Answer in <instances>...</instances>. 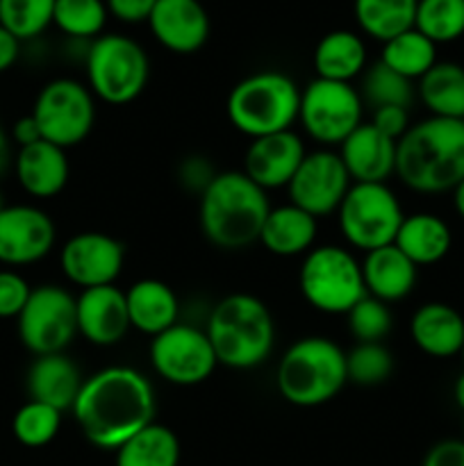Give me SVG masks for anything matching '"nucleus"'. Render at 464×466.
<instances>
[{
    "mask_svg": "<svg viewBox=\"0 0 464 466\" xmlns=\"http://www.w3.org/2000/svg\"><path fill=\"white\" fill-rule=\"evenodd\" d=\"M86 441L118 451L155 421L157 400L148 378L132 367H107L82 382L71 408Z\"/></svg>",
    "mask_w": 464,
    "mask_h": 466,
    "instance_id": "nucleus-1",
    "label": "nucleus"
},
{
    "mask_svg": "<svg viewBox=\"0 0 464 466\" xmlns=\"http://www.w3.org/2000/svg\"><path fill=\"white\" fill-rule=\"evenodd\" d=\"M396 176L417 194H446L464 180V118L430 116L396 144Z\"/></svg>",
    "mask_w": 464,
    "mask_h": 466,
    "instance_id": "nucleus-2",
    "label": "nucleus"
},
{
    "mask_svg": "<svg viewBox=\"0 0 464 466\" xmlns=\"http://www.w3.org/2000/svg\"><path fill=\"white\" fill-rule=\"evenodd\" d=\"M268 191L255 185L244 171H223L200 194V230L223 250H241L259 241L271 212Z\"/></svg>",
    "mask_w": 464,
    "mask_h": 466,
    "instance_id": "nucleus-3",
    "label": "nucleus"
},
{
    "mask_svg": "<svg viewBox=\"0 0 464 466\" xmlns=\"http://www.w3.org/2000/svg\"><path fill=\"white\" fill-rule=\"evenodd\" d=\"M205 332L218 364L235 371L262 367L276 344L271 309L257 296L244 291L226 296L214 305Z\"/></svg>",
    "mask_w": 464,
    "mask_h": 466,
    "instance_id": "nucleus-4",
    "label": "nucleus"
},
{
    "mask_svg": "<svg viewBox=\"0 0 464 466\" xmlns=\"http://www.w3.org/2000/svg\"><path fill=\"white\" fill-rule=\"evenodd\" d=\"M346 385V353L328 337L296 339L276 367L277 391L296 408H318L330 403Z\"/></svg>",
    "mask_w": 464,
    "mask_h": 466,
    "instance_id": "nucleus-5",
    "label": "nucleus"
},
{
    "mask_svg": "<svg viewBox=\"0 0 464 466\" xmlns=\"http://www.w3.org/2000/svg\"><path fill=\"white\" fill-rule=\"evenodd\" d=\"M300 86L282 71H257L237 82L226 112L232 127L250 139L291 130L298 121Z\"/></svg>",
    "mask_w": 464,
    "mask_h": 466,
    "instance_id": "nucleus-6",
    "label": "nucleus"
},
{
    "mask_svg": "<svg viewBox=\"0 0 464 466\" xmlns=\"http://www.w3.org/2000/svg\"><path fill=\"white\" fill-rule=\"evenodd\" d=\"M86 82L94 98L121 107L144 94L150 62L144 46L126 35H100L86 50Z\"/></svg>",
    "mask_w": 464,
    "mask_h": 466,
    "instance_id": "nucleus-7",
    "label": "nucleus"
},
{
    "mask_svg": "<svg viewBox=\"0 0 464 466\" xmlns=\"http://www.w3.org/2000/svg\"><path fill=\"white\" fill-rule=\"evenodd\" d=\"M298 287L303 299L323 314H348L367 296L359 259L335 244L317 246L305 255Z\"/></svg>",
    "mask_w": 464,
    "mask_h": 466,
    "instance_id": "nucleus-8",
    "label": "nucleus"
},
{
    "mask_svg": "<svg viewBox=\"0 0 464 466\" xmlns=\"http://www.w3.org/2000/svg\"><path fill=\"white\" fill-rule=\"evenodd\" d=\"M337 218L344 239L355 250L371 253L394 244L405 214L387 182H353Z\"/></svg>",
    "mask_w": 464,
    "mask_h": 466,
    "instance_id": "nucleus-9",
    "label": "nucleus"
},
{
    "mask_svg": "<svg viewBox=\"0 0 464 466\" xmlns=\"http://www.w3.org/2000/svg\"><path fill=\"white\" fill-rule=\"evenodd\" d=\"M30 114L44 141L68 150L82 144L94 130V94L73 77H55L39 91Z\"/></svg>",
    "mask_w": 464,
    "mask_h": 466,
    "instance_id": "nucleus-10",
    "label": "nucleus"
},
{
    "mask_svg": "<svg viewBox=\"0 0 464 466\" xmlns=\"http://www.w3.org/2000/svg\"><path fill=\"white\" fill-rule=\"evenodd\" d=\"M16 323L18 339L35 358L64 353L77 335V299L59 285L35 287Z\"/></svg>",
    "mask_w": 464,
    "mask_h": 466,
    "instance_id": "nucleus-11",
    "label": "nucleus"
},
{
    "mask_svg": "<svg viewBox=\"0 0 464 466\" xmlns=\"http://www.w3.org/2000/svg\"><path fill=\"white\" fill-rule=\"evenodd\" d=\"M364 103L350 82L314 77L300 89L298 121L309 139L323 146H339L355 127L362 126Z\"/></svg>",
    "mask_w": 464,
    "mask_h": 466,
    "instance_id": "nucleus-12",
    "label": "nucleus"
},
{
    "mask_svg": "<svg viewBox=\"0 0 464 466\" xmlns=\"http://www.w3.org/2000/svg\"><path fill=\"white\" fill-rule=\"evenodd\" d=\"M148 358L155 373L176 387L200 385L218 367L207 332L187 323H176L153 337Z\"/></svg>",
    "mask_w": 464,
    "mask_h": 466,
    "instance_id": "nucleus-13",
    "label": "nucleus"
},
{
    "mask_svg": "<svg viewBox=\"0 0 464 466\" xmlns=\"http://www.w3.org/2000/svg\"><path fill=\"white\" fill-rule=\"evenodd\" d=\"M350 185L353 180H350L339 153L321 148L305 155L298 171L287 185V191H289V203L312 214L314 218H321L337 214Z\"/></svg>",
    "mask_w": 464,
    "mask_h": 466,
    "instance_id": "nucleus-14",
    "label": "nucleus"
},
{
    "mask_svg": "<svg viewBox=\"0 0 464 466\" xmlns=\"http://www.w3.org/2000/svg\"><path fill=\"white\" fill-rule=\"evenodd\" d=\"M126 264V246L105 232H77L59 253V268L71 285L85 289L116 282Z\"/></svg>",
    "mask_w": 464,
    "mask_h": 466,
    "instance_id": "nucleus-15",
    "label": "nucleus"
},
{
    "mask_svg": "<svg viewBox=\"0 0 464 466\" xmlns=\"http://www.w3.org/2000/svg\"><path fill=\"white\" fill-rule=\"evenodd\" d=\"M57 230L44 209L35 205H7L0 212V262L5 267H30L48 258Z\"/></svg>",
    "mask_w": 464,
    "mask_h": 466,
    "instance_id": "nucleus-16",
    "label": "nucleus"
},
{
    "mask_svg": "<svg viewBox=\"0 0 464 466\" xmlns=\"http://www.w3.org/2000/svg\"><path fill=\"white\" fill-rule=\"evenodd\" d=\"M308 155L303 139L294 130L250 139L244 155V173L264 191L282 189L298 171Z\"/></svg>",
    "mask_w": 464,
    "mask_h": 466,
    "instance_id": "nucleus-17",
    "label": "nucleus"
},
{
    "mask_svg": "<svg viewBox=\"0 0 464 466\" xmlns=\"http://www.w3.org/2000/svg\"><path fill=\"white\" fill-rule=\"evenodd\" d=\"M148 27L155 41L176 55L198 53L209 39V16L200 0H157Z\"/></svg>",
    "mask_w": 464,
    "mask_h": 466,
    "instance_id": "nucleus-18",
    "label": "nucleus"
},
{
    "mask_svg": "<svg viewBox=\"0 0 464 466\" xmlns=\"http://www.w3.org/2000/svg\"><path fill=\"white\" fill-rule=\"evenodd\" d=\"M132 330L126 291L116 285L94 287L77 296V335L94 346H116Z\"/></svg>",
    "mask_w": 464,
    "mask_h": 466,
    "instance_id": "nucleus-19",
    "label": "nucleus"
},
{
    "mask_svg": "<svg viewBox=\"0 0 464 466\" xmlns=\"http://www.w3.org/2000/svg\"><path fill=\"white\" fill-rule=\"evenodd\" d=\"M396 144L371 123L355 127L339 144V157L353 182H387L396 176Z\"/></svg>",
    "mask_w": 464,
    "mask_h": 466,
    "instance_id": "nucleus-20",
    "label": "nucleus"
},
{
    "mask_svg": "<svg viewBox=\"0 0 464 466\" xmlns=\"http://www.w3.org/2000/svg\"><path fill=\"white\" fill-rule=\"evenodd\" d=\"M14 171L21 189L32 198H55L62 194L71 176L66 150L44 139L18 148Z\"/></svg>",
    "mask_w": 464,
    "mask_h": 466,
    "instance_id": "nucleus-21",
    "label": "nucleus"
},
{
    "mask_svg": "<svg viewBox=\"0 0 464 466\" xmlns=\"http://www.w3.org/2000/svg\"><path fill=\"white\" fill-rule=\"evenodd\" d=\"M409 337L430 358H455L464 346V317L449 303H423L409 319Z\"/></svg>",
    "mask_w": 464,
    "mask_h": 466,
    "instance_id": "nucleus-22",
    "label": "nucleus"
},
{
    "mask_svg": "<svg viewBox=\"0 0 464 466\" xmlns=\"http://www.w3.org/2000/svg\"><path fill=\"white\" fill-rule=\"evenodd\" d=\"M362 278L367 296L382 303H398L408 299L419 280V267L409 262L394 244L364 253Z\"/></svg>",
    "mask_w": 464,
    "mask_h": 466,
    "instance_id": "nucleus-23",
    "label": "nucleus"
},
{
    "mask_svg": "<svg viewBox=\"0 0 464 466\" xmlns=\"http://www.w3.org/2000/svg\"><path fill=\"white\" fill-rule=\"evenodd\" d=\"M82 382L85 378H82L80 369L66 353L39 355L27 369L25 378L30 400L53 405L59 412L73 408L82 390Z\"/></svg>",
    "mask_w": 464,
    "mask_h": 466,
    "instance_id": "nucleus-24",
    "label": "nucleus"
},
{
    "mask_svg": "<svg viewBox=\"0 0 464 466\" xmlns=\"http://www.w3.org/2000/svg\"><path fill=\"white\" fill-rule=\"evenodd\" d=\"M127 317L132 330L157 337L159 332L176 326L180 317V300L166 282L157 278H144L126 289Z\"/></svg>",
    "mask_w": 464,
    "mask_h": 466,
    "instance_id": "nucleus-25",
    "label": "nucleus"
},
{
    "mask_svg": "<svg viewBox=\"0 0 464 466\" xmlns=\"http://www.w3.org/2000/svg\"><path fill=\"white\" fill-rule=\"evenodd\" d=\"M317 221L318 218H314L305 209L296 208L294 203L271 208L262 232H259V244L276 258L308 255L317 241Z\"/></svg>",
    "mask_w": 464,
    "mask_h": 466,
    "instance_id": "nucleus-26",
    "label": "nucleus"
},
{
    "mask_svg": "<svg viewBox=\"0 0 464 466\" xmlns=\"http://www.w3.org/2000/svg\"><path fill=\"white\" fill-rule=\"evenodd\" d=\"M394 246L417 267H432L450 253L453 232L437 214L417 212L403 218Z\"/></svg>",
    "mask_w": 464,
    "mask_h": 466,
    "instance_id": "nucleus-27",
    "label": "nucleus"
},
{
    "mask_svg": "<svg viewBox=\"0 0 464 466\" xmlns=\"http://www.w3.org/2000/svg\"><path fill=\"white\" fill-rule=\"evenodd\" d=\"M312 66L321 80L353 82L367 68V44L358 32H328L314 48Z\"/></svg>",
    "mask_w": 464,
    "mask_h": 466,
    "instance_id": "nucleus-28",
    "label": "nucleus"
},
{
    "mask_svg": "<svg viewBox=\"0 0 464 466\" xmlns=\"http://www.w3.org/2000/svg\"><path fill=\"white\" fill-rule=\"evenodd\" d=\"M417 96L430 116L464 118V66L437 62L419 80Z\"/></svg>",
    "mask_w": 464,
    "mask_h": 466,
    "instance_id": "nucleus-29",
    "label": "nucleus"
},
{
    "mask_svg": "<svg viewBox=\"0 0 464 466\" xmlns=\"http://www.w3.org/2000/svg\"><path fill=\"white\" fill-rule=\"evenodd\" d=\"M419 0H353L355 23L371 39L385 41L412 30Z\"/></svg>",
    "mask_w": 464,
    "mask_h": 466,
    "instance_id": "nucleus-30",
    "label": "nucleus"
},
{
    "mask_svg": "<svg viewBox=\"0 0 464 466\" xmlns=\"http://www.w3.org/2000/svg\"><path fill=\"white\" fill-rule=\"evenodd\" d=\"M116 466H180V440L153 421L116 451Z\"/></svg>",
    "mask_w": 464,
    "mask_h": 466,
    "instance_id": "nucleus-31",
    "label": "nucleus"
},
{
    "mask_svg": "<svg viewBox=\"0 0 464 466\" xmlns=\"http://www.w3.org/2000/svg\"><path fill=\"white\" fill-rule=\"evenodd\" d=\"M380 62L398 76L408 77L409 82H419L439 62L437 59V44H432L417 27H412V30L382 44Z\"/></svg>",
    "mask_w": 464,
    "mask_h": 466,
    "instance_id": "nucleus-32",
    "label": "nucleus"
},
{
    "mask_svg": "<svg viewBox=\"0 0 464 466\" xmlns=\"http://www.w3.org/2000/svg\"><path fill=\"white\" fill-rule=\"evenodd\" d=\"M359 98H362L364 107L380 109V107H405L409 109L417 89L414 82L408 77L398 76L391 71L389 66L378 59L376 64L364 68L362 73V85H359Z\"/></svg>",
    "mask_w": 464,
    "mask_h": 466,
    "instance_id": "nucleus-33",
    "label": "nucleus"
},
{
    "mask_svg": "<svg viewBox=\"0 0 464 466\" xmlns=\"http://www.w3.org/2000/svg\"><path fill=\"white\" fill-rule=\"evenodd\" d=\"M105 0H55L53 25L71 39H98L107 23Z\"/></svg>",
    "mask_w": 464,
    "mask_h": 466,
    "instance_id": "nucleus-34",
    "label": "nucleus"
},
{
    "mask_svg": "<svg viewBox=\"0 0 464 466\" xmlns=\"http://www.w3.org/2000/svg\"><path fill=\"white\" fill-rule=\"evenodd\" d=\"M414 27L432 44H450L464 36V0H419Z\"/></svg>",
    "mask_w": 464,
    "mask_h": 466,
    "instance_id": "nucleus-35",
    "label": "nucleus"
},
{
    "mask_svg": "<svg viewBox=\"0 0 464 466\" xmlns=\"http://www.w3.org/2000/svg\"><path fill=\"white\" fill-rule=\"evenodd\" d=\"M59 428H62V412L39 400H27L25 405H21L12 421L14 437L27 449L48 446L57 437Z\"/></svg>",
    "mask_w": 464,
    "mask_h": 466,
    "instance_id": "nucleus-36",
    "label": "nucleus"
},
{
    "mask_svg": "<svg viewBox=\"0 0 464 466\" xmlns=\"http://www.w3.org/2000/svg\"><path fill=\"white\" fill-rule=\"evenodd\" d=\"M55 0H0V25L18 41H30L53 25Z\"/></svg>",
    "mask_w": 464,
    "mask_h": 466,
    "instance_id": "nucleus-37",
    "label": "nucleus"
},
{
    "mask_svg": "<svg viewBox=\"0 0 464 466\" xmlns=\"http://www.w3.org/2000/svg\"><path fill=\"white\" fill-rule=\"evenodd\" d=\"M348 382L359 387H378L394 373V355L385 344H358L346 353Z\"/></svg>",
    "mask_w": 464,
    "mask_h": 466,
    "instance_id": "nucleus-38",
    "label": "nucleus"
},
{
    "mask_svg": "<svg viewBox=\"0 0 464 466\" xmlns=\"http://www.w3.org/2000/svg\"><path fill=\"white\" fill-rule=\"evenodd\" d=\"M346 317H348L350 335L358 344H382L394 323L389 305L371 299V296H364Z\"/></svg>",
    "mask_w": 464,
    "mask_h": 466,
    "instance_id": "nucleus-39",
    "label": "nucleus"
},
{
    "mask_svg": "<svg viewBox=\"0 0 464 466\" xmlns=\"http://www.w3.org/2000/svg\"><path fill=\"white\" fill-rule=\"evenodd\" d=\"M30 294L32 287L21 273L12 268L0 271V319H18Z\"/></svg>",
    "mask_w": 464,
    "mask_h": 466,
    "instance_id": "nucleus-40",
    "label": "nucleus"
},
{
    "mask_svg": "<svg viewBox=\"0 0 464 466\" xmlns=\"http://www.w3.org/2000/svg\"><path fill=\"white\" fill-rule=\"evenodd\" d=\"M368 123H371V126L376 127L378 132H382L385 137L398 141L400 137L409 130V109L405 107L373 109V116Z\"/></svg>",
    "mask_w": 464,
    "mask_h": 466,
    "instance_id": "nucleus-41",
    "label": "nucleus"
},
{
    "mask_svg": "<svg viewBox=\"0 0 464 466\" xmlns=\"http://www.w3.org/2000/svg\"><path fill=\"white\" fill-rule=\"evenodd\" d=\"M107 12L123 23H148L157 0H105Z\"/></svg>",
    "mask_w": 464,
    "mask_h": 466,
    "instance_id": "nucleus-42",
    "label": "nucleus"
},
{
    "mask_svg": "<svg viewBox=\"0 0 464 466\" xmlns=\"http://www.w3.org/2000/svg\"><path fill=\"white\" fill-rule=\"evenodd\" d=\"M423 466H464V440H444L428 451Z\"/></svg>",
    "mask_w": 464,
    "mask_h": 466,
    "instance_id": "nucleus-43",
    "label": "nucleus"
},
{
    "mask_svg": "<svg viewBox=\"0 0 464 466\" xmlns=\"http://www.w3.org/2000/svg\"><path fill=\"white\" fill-rule=\"evenodd\" d=\"M214 176H217V171H212L209 162L203 157H191L180 167L182 185L189 187V189H198L200 194H203L205 187L214 180Z\"/></svg>",
    "mask_w": 464,
    "mask_h": 466,
    "instance_id": "nucleus-44",
    "label": "nucleus"
},
{
    "mask_svg": "<svg viewBox=\"0 0 464 466\" xmlns=\"http://www.w3.org/2000/svg\"><path fill=\"white\" fill-rule=\"evenodd\" d=\"M12 139L16 141L18 148H25V146H32V144H36V141L44 139V137H41L39 126H36V121L32 118V114L21 116L16 123H14Z\"/></svg>",
    "mask_w": 464,
    "mask_h": 466,
    "instance_id": "nucleus-45",
    "label": "nucleus"
},
{
    "mask_svg": "<svg viewBox=\"0 0 464 466\" xmlns=\"http://www.w3.org/2000/svg\"><path fill=\"white\" fill-rule=\"evenodd\" d=\"M21 55V41L0 25V73L9 71Z\"/></svg>",
    "mask_w": 464,
    "mask_h": 466,
    "instance_id": "nucleus-46",
    "label": "nucleus"
},
{
    "mask_svg": "<svg viewBox=\"0 0 464 466\" xmlns=\"http://www.w3.org/2000/svg\"><path fill=\"white\" fill-rule=\"evenodd\" d=\"M9 164V137L7 132L3 130V126H0V173L7 168Z\"/></svg>",
    "mask_w": 464,
    "mask_h": 466,
    "instance_id": "nucleus-47",
    "label": "nucleus"
},
{
    "mask_svg": "<svg viewBox=\"0 0 464 466\" xmlns=\"http://www.w3.org/2000/svg\"><path fill=\"white\" fill-rule=\"evenodd\" d=\"M453 205H455V212H458L459 218L464 221V180L453 189Z\"/></svg>",
    "mask_w": 464,
    "mask_h": 466,
    "instance_id": "nucleus-48",
    "label": "nucleus"
},
{
    "mask_svg": "<svg viewBox=\"0 0 464 466\" xmlns=\"http://www.w3.org/2000/svg\"><path fill=\"white\" fill-rule=\"evenodd\" d=\"M453 399H455V403H458V408L464 412V371L459 373L458 380H455V385H453Z\"/></svg>",
    "mask_w": 464,
    "mask_h": 466,
    "instance_id": "nucleus-49",
    "label": "nucleus"
},
{
    "mask_svg": "<svg viewBox=\"0 0 464 466\" xmlns=\"http://www.w3.org/2000/svg\"><path fill=\"white\" fill-rule=\"evenodd\" d=\"M5 208H7V205H5V200H3V194H0V212H3Z\"/></svg>",
    "mask_w": 464,
    "mask_h": 466,
    "instance_id": "nucleus-50",
    "label": "nucleus"
},
{
    "mask_svg": "<svg viewBox=\"0 0 464 466\" xmlns=\"http://www.w3.org/2000/svg\"><path fill=\"white\" fill-rule=\"evenodd\" d=\"M459 355H462V360H464V346H462V353H459Z\"/></svg>",
    "mask_w": 464,
    "mask_h": 466,
    "instance_id": "nucleus-51",
    "label": "nucleus"
}]
</instances>
